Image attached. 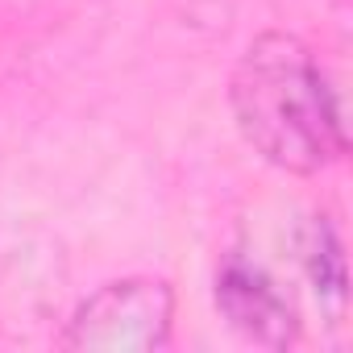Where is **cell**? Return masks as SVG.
Instances as JSON below:
<instances>
[{
  "label": "cell",
  "mask_w": 353,
  "mask_h": 353,
  "mask_svg": "<svg viewBox=\"0 0 353 353\" xmlns=\"http://www.w3.org/2000/svg\"><path fill=\"white\" fill-rule=\"evenodd\" d=\"M174 332V287L158 274H125L96 287L67 316L59 349L71 353H158Z\"/></svg>",
  "instance_id": "cell-2"
},
{
  "label": "cell",
  "mask_w": 353,
  "mask_h": 353,
  "mask_svg": "<svg viewBox=\"0 0 353 353\" xmlns=\"http://www.w3.org/2000/svg\"><path fill=\"white\" fill-rule=\"evenodd\" d=\"M303 270L316 287V299L328 303L332 312L345 307V258H341V241L332 233V225L324 216H316L303 233Z\"/></svg>",
  "instance_id": "cell-4"
},
{
  "label": "cell",
  "mask_w": 353,
  "mask_h": 353,
  "mask_svg": "<svg viewBox=\"0 0 353 353\" xmlns=\"http://www.w3.org/2000/svg\"><path fill=\"white\" fill-rule=\"evenodd\" d=\"M216 307L221 316L262 349H291L299 341V316L279 283L245 258H229L216 274Z\"/></svg>",
  "instance_id": "cell-3"
},
{
  "label": "cell",
  "mask_w": 353,
  "mask_h": 353,
  "mask_svg": "<svg viewBox=\"0 0 353 353\" xmlns=\"http://www.w3.org/2000/svg\"><path fill=\"white\" fill-rule=\"evenodd\" d=\"M229 112L245 145L287 174H320L349 150L316 50L287 30H266L245 46L229 75Z\"/></svg>",
  "instance_id": "cell-1"
}]
</instances>
